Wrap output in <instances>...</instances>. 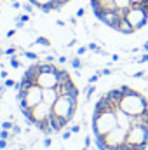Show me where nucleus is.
Segmentation results:
<instances>
[{
	"instance_id": "1",
	"label": "nucleus",
	"mask_w": 148,
	"mask_h": 150,
	"mask_svg": "<svg viewBox=\"0 0 148 150\" xmlns=\"http://www.w3.org/2000/svg\"><path fill=\"white\" fill-rule=\"evenodd\" d=\"M122 89V100H120V110H124L125 113L136 117V115H143L145 110L148 108V100L141 94L138 93L136 89L122 84L120 86Z\"/></svg>"
},
{
	"instance_id": "2",
	"label": "nucleus",
	"mask_w": 148,
	"mask_h": 150,
	"mask_svg": "<svg viewBox=\"0 0 148 150\" xmlns=\"http://www.w3.org/2000/svg\"><path fill=\"white\" fill-rule=\"evenodd\" d=\"M117 110H105V112H92L91 127L94 136H105L110 131H113L117 124Z\"/></svg>"
},
{
	"instance_id": "3",
	"label": "nucleus",
	"mask_w": 148,
	"mask_h": 150,
	"mask_svg": "<svg viewBox=\"0 0 148 150\" xmlns=\"http://www.w3.org/2000/svg\"><path fill=\"white\" fill-rule=\"evenodd\" d=\"M78 108V98H72V96H59L56 100V103L52 105V113L65 124L68 126L73 120L75 113Z\"/></svg>"
},
{
	"instance_id": "4",
	"label": "nucleus",
	"mask_w": 148,
	"mask_h": 150,
	"mask_svg": "<svg viewBox=\"0 0 148 150\" xmlns=\"http://www.w3.org/2000/svg\"><path fill=\"white\" fill-rule=\"evenodd\" d=\"M124 18L134 26V30H141L148 25V5L147 4H131L124 11Z\"/></svg>"
},
{
	"instance_id": "5",
	"label": "nucleus",
	"mask_w": 148,
	"mask_h": 150,
	"mask_svg": "<svg viewBox=\"0 0 148 150\" xmlns=\"http://www.w3.org/2000/svg\"><path fill=\"white\" fill-rule=\"evenodd\" d=\"M18 107L21 108H33L38 103H42V87L38 84H33L28 91H18L16 94Z\"/></svg>"
},
{
	"instance_id": "6",
	"label": "nucleus",
	"mask_w": 148,
	"mask_h": 150,
	"mask_svg": "<svg viewBox=\"0 0 148 150\" xmlns=\"http://www.w3.org/2000/svg\"><path fill=\"white\" fill-rule=\"evenodd\" d=\"M125 142L140 150H147L148 147V126L143 124H132V127L127 131Z\"/></svg>"
},
{
	"instance_id": "7",
	"label": "nucleus",
	"mask_w": 148,
	"mask_h": 150,
	"mask_svg": "<svg viewBox=\"0 0 148 150\" xmlns=\"http://www.w3.org/2000/svg\"><path fill=\"white\" fill-rule=\"evenodd\" d=\"M96 18L99 19V23H103L105 26H108V28H111V30L117 32L120 21L124 19V11H122V9H113V11H106V12L98 14Z\"/></svg>"
},
{
	"instance_id": "8",
	"label": "nucleus",
	"mask_w": 148,
	"mask_h": 150,
	"mask_svg": "<svg viewBox=\"0 0 148 150\" xmlns=\"http://www.w3.org/2000/svg\"><path fill=\"white\" fill-rule=\"evenodd\" d=\"M125 136H127V131L122 129V127H115L113 131H110L108 134H105V143H106V149L108 147H120L124 142H125Z\"/></svg>"
},
{
	"instance_id": "9",
	"label": "nucleus",
	"mask_w": 148,
	"mask_h": 150,
	"mask_svg": "<svg viewBox=\"0 0 148 150\" xmlns=\"http://www.w3.org/2000/svg\"><path fill=\"white\" fill-rule=\"evenodd\" d=\"M32 112H33V126L37 127L40 122H44V120H47L49 117H51V113H52V107H49L47 103H38L37 107H33L32 108Z\"/></svg>"
},
{
	"instance_id": "10",
	"label": "nucleus",
	"mask_w": 148,
	"mask_h": 150,
	"mask_svg": "<svg viewBox=\"0 0 148 150\" xmlns=\"http://www.w3.org/2000/svg\"><path fill=\"white\" fill-rule=\"evenodd\" d=\"M56 91H58L59 96H72V98H78V96H80V91H78L77 84L73 82V79L58 84V86H56Z\"/></svg>"
},
{
	"instance_id": "11",
	"label": "nucleus",
	"mask_w": 148,
	"mask_h": 150,
	"mask_svg": "<svg viewBox=\"0 0 148 150\" xmlns=\"http://www.w3.org/2000/svg\"><path fill=\"white\" fill-rule=\"evenodd\" d=\"M59 68V67H58ZM58 72V70H56ZM56 72H40L37 77V84L42 89H47V87H56L58 86V74Z\"/></svg>"
},
{
	"instance_id": "12",
	"label": "nucleus",
	"mask_w": 148,
	"mask_h": 150,
	"mask_svg": "<svg viewBox=\"0 0 148 150\" xmlns=\"http://www.w3.org/2000/svg\"><path fill=\"white\" fill-rule=\"evenodd\" d=\"M105 98L108 100L110 107L113 110H118L120 108V100H122V89L120 87H113L108 93H105Z\"/></svg>"
},
{
	"instance_id": "13",
	"label": "nucleus",
	"mask_w": 148,
	"mask_h": 150,
	"mask_svg": "<svg viewBox=\"0 0 148 150\" xmlns=\"http://www.w3.org/2000/svg\"><path fill=\"white\" fill-rule=\"evenodd\" d=\"M117 124H118V127H122V129H125V131H129L131 127H132V124H134V120H132V115H129V113H125L124 110H117Z\"/></svg>"
},
{
	"instance_id": "14",
	"label": "nucleus",
	"mask_w": 148,
	"mask_h": 150,
	"mask_svg": "<svg viewBox=\"0 0 148 150\" xmlns=\"http://www.w3.org/2000/svg\"><path fill=\"white\" fill-rule=\"evenodd\" d=\"M58 98H59V94H58L56 87L42 89V101H44V103H47L49 107H52V105L56 103V100H58Z\"/></svg>"
},
{
	"instance_id": "15",
	"label": "nucleus",
	"mask_w": 148,
	"mask_h": 150,
	"mask_svg": "<svg viewBox=\"0 0 148 150\" xmlns=\"http://www.w3.org/2000/svg\"><path fill=\"white\" fill-rule=\"evenodd\" d=\"M117 32L120 33V35H134L136 33V30H134V26L124 18L122 21H120V25H118V28H117Z\"/></svg>"
},
{
	"instance_id": "16",
	"label": "nucleus",
	"mask_w": 148,
	"mask_h": 150,
	"mask_svg": "<svg viewBox=\"0 0 148 150\" xmlns=\"http://www.w3.org/2000/svg\"><path fill=\"white\" fill-rule=\"evenodd\" d=\"M105 110H113L110 107V103H108V100L105 98V94L96 101V105H94V110L92 112H105Z\"/></svg>"
},
{
	"instance_id": "17",
	"label": "nucleus",
	"mask_w": 148,
	"mask_h": 150,
	"mask_svg": "<svg viewBox=\"0 0 148 150\" xmlns=\"http://www.w3.org/2000/svg\"><path fill=\"white\" fill-rule=\"evenodd\" d=\"M28 2H30L35 9H38V11H44V9H45L49 4H52L54 0H28Z\"/></svg>"
},
{
	"instance_id": "18",
	"label": "nucleus",
	"mask_w": 148,
	"mask_h": 150,
	"mask_svg": "<svg viewBox=\"0 0 148 150\" xmlns=\"http://www.w3.org/2000/svg\"><path fill=\"white\" fill-rule=\"evenodd\" d=\"M56 74H58V84H61V82H66V80H70V79H72V75L68 74L65 68H61V67L58 68V72H56Z\"/></svg>"
},
{
	"instance_id": "19",
	"label": "nucleus",
	"mask_w": 148,
	"mask_h": 150,
	"mask_svg": "<svg viewBox=\"0 0 148 150\" xmlns=\"http://www.w3.org/2000/svg\"><path fill=\"white\" fill-rule=\"evenodd\" d=\"M19 56H25V58L30 59V61H38V54L37 52H32V51H21Z\"/></svg>"
},
{
	"instance_id": "20",
	"label": "nucleus",
	"mask_w": 148,
	"mask_h": 150,
	"mask_svg": "<svg viewBox=\"0 0 148 150\" xmlns=\"http://www.w3.org/2000/svg\"><path fill=\"white\" fill-rule=\"evenodd\" d=\"M35 44L37 45H42V47H51V40L47 37H44V35H40V37L35 38Z\"/></svg>"
},
{
	"instance_id": "21",
	"label": "nucleus",
	"mask_w": 148,
	"mask_h": 150,
	"mask_svg": "<svg viewBox=\"0 0 148 150\" xmlns=\"http://www.w3.org/2000/svg\"><path fill=\"white\" fill-rule=\"evenodd\" d=\"M9 63H11V67H12L14 70H18V68H21V61H19V54H14V56H11V59H9Z\"/></svg>"
},
{
	"instance_id": "22",
	"label": "nucleus",
	"mask_w": 148,
	"mask_h": 150,
	"mask_svg": "<svg viewBox=\"0 0 148 150\" xmlns=\"http://www.w3.org/2000/svg\"><path fill=\"white\" fill-rule=\"evenodd\" d=\"M70 65H72V68H75V70H80V68L84 67V63H82V59H80L78 56H75V58L70 59Z\"/></svg>"
},
{
	"instance_id": "23",
	"label": "nucleus",
	"mask_w": 148,
	"mask_h": 150,
	"mask_svg": "<svg viewBox=\"0 0 148 150\" xmlns=\"http://www.w3.org/2000/svg\"><path fill=\"white\" fill-rule=\"evenodd\" d=\"M113 2H115L117 9H122V11H125L127 7H131V0H113Z\"/></svg>"
},
{
	"instance_id": "24",
	"label": "nucleus",
	"mask_w": 148,
	"mask_h": 150,
	"mask_svg": "<svg viewBox=\"0 0 148 150\" xmlns=\"http://www.w3.org/2000/svg\"><path fill=\"white\" fill-rule=\"evenodd\" d=\"M96 93V86L94 84H89L87 86V89H85V96H87V100H91V96Z\"/></svg>"
},
{
	"instance_id": "25",
	"label": "nucleus",
	"mask_w": 148,
	"mask_h": 150,
	"mask_svg": "<svg viewBox=\"0 0 148 150\" xmlns=\"http://www.w3.org/2000/svg\"><path fill=\"white\" fill-rule=\"evenodd\" d=\"M12 136H14L12 131H7V129H2V131H0V138H2V140H7V142H9Z\"/></svg>"
},
{
	"instance_id": "26",
	"label": "nucleus",
	"mask_w": 148,
	"mask_h": 150,
	"mask_svg": "<svg viewBox=\"0 0 148 150\" xmlns=\"http://www.w3.org/2000/svg\"><path fill=\"white\" fill-rule=\"evenodd\" d=\"M21 9H25V12H26V14H32V12L35 11V7H33V5H32L30 2H26V4H23V7H21Z\"/></svg>"
},
{
	"instance_id": "27",
	"label": "nucleus",
	"mask_w": 148,
	"mask_h": 150,
	"mask_svg": "<svg viewBox=\"0 0 148 150\" xmlns=\"http://www.w3.org/2000/svg\"><path fill=\"white\" fill-rule=\"evenodd\" d=\"M16 51H18V49H16L14 45H11V47H7V49H4V54L11 58V56H14V54H16Z\"/></svg>"
},
{
	"instance_id": "28",
	"label": "nucleus",
	"mask_w": 148,
	"mask_h": 150,
	"mask_svg": "<svg viewBox=\"0 0 148 150\" xmlns=\"http://www.w3.org/2000/svg\"><path fill=\"white\" fill-rule=\"evenodd\" d=\"M12 126H14V122H12V120H4V122H2V129L11 131V129H12Z\"/></svg>"
},
{
	"instance_id": "29",
	"label": "nucleus",
	"mask_w": 148,
	"mask_h": 150,
	"mask_svg": "<svg viewBox=\"0 0 148 150\" xmlns=\"http://www.w3.org/2000/svg\"><path fill=\"white\" fill-rule=\"evenodd\" d=\"M118 150H140V149H136V147H132V145H129L127 142H124L120 147H118Z\"/></svg>"
},
{
	"instance_id": "30",
	"label": "nucleus",
	"mask_w": 148,
	"mask_h": 150,
	"mask_svg": "<svg viewBox=\"0 0 148 150\" xmlns=\"http://www.w3.org/2000/svg\"><path fill=\"white\" fill-rule=\"evenodd\" d=\"M4 86H5V87H14V86H16V80H12V79L7 77V79H4Z\"/></svg>"
},
{
	"instance_id": "31",
	"label": "nucleus",
	"mask_w": 148,
	"mask_h": 150,
	"mask_svg": "<svg viewBox=\"0 0 148 150\" xmlns=\"http://www.w3.org/2000/svg\"><path fill=\"white\" fill-rule=\"evenodd\" d=\"M87 51H89V49H87V45H80V47L77 49V56H84Z\"/></svg>"
},
{
	"instance_id": "32",
	"label": "nucleus",
	"mask_w": 148,
	"mask_h": 150,
	"mask_svg": "<svg viewBox=\"0 0 148 150\" xmlns=\"http://www.w3.org/2000/svg\"><path fill=\"white\" fill-rule=\"evenodd\" d=\"M80 129H82V124H73V126L70 127V131H72L73 134H78V133H80Z\"/></svg>"
},
{
	"instance_id": "33",
	"label": "nucleus",
	"mask_w": 148,
	"mask_h": 150,
	"mask_svg": "<svg viewBox=\"0 0 148 150\" xmlns=\"http://www.w3.org/2000/svg\"><path fill=\"white\" fill-rule=\"evenodd\" d=\"M18 19H19L21 23H28V21H30V14H26V12H25V14L18 16Z\"/></svg>"
},
{
	"instance_id": "34",
	"label": "nucleus",
	"mask_w": 148,
	"mask_h": 150,
	"mask_svg": "<svg viewBox=\"0 0 148 150\" xmlns=\"http://www.w3.org/2000/svg\"><path fill=\"white\" fill-rule=\"evenodd\" d=\"M99 77H101L99 74H94V75H91V77H89V84H96V82L99 80Z\"/></svg>"
},
{
	"instance_id": "35",
	"label": "nucleus",
	"mask_w": 148,
	"mask_h": 150,
	"mask_svg": "<svg viewBox=\"0 0 148 150\" xmlns=\"http://www.w3.org/2000/svg\"><path fill=\"white\" fill-rule=\"evenodd\" d=\"M72 134H73V133L68 129V131H63V133H61V138H63V140H70V138H72Z\"/></svg>"
},
{
	"instance_id": "36",
	"label": "nucleus",
	"mask_w": 148,
	"mask_h": 150,
	"mask_svg": "<svg viewBox=\"0 0 148 150\" xmlns=\"http://www.w3.org/2000/svg\"><path fill=\"white\" fill-rule=\"evenodd\" d=\"M98 74L99 75H111L113 74V70H111V68H103V70H99Z\"/></svg>"
},
{
	"instance_id": "37",
	"label": "nucleus",
	"mask_w": 148,
	"mask_h": 150,
	"mask_svg": "<svg viewBox=\"0 0 148 150\" xmlns=\"http://www.w3.org/2000/svg\"><path fill=\"white\" fill-rule=\"evenodd\" d=\"M11 131H12V134H21V127H19V126H18V124H14V126H12V129H11Z\"/></svg>"
},
{
	"instance_id": "38",
	"label": "nucleus",
	"mask_w": 148,
	"mask_h": 150,
	"mask_svg": "<svg viewBox=\"0 0 148 150\" xmlns=\"http://www.w3.org/2000/svg\"><path fill=\"white\" fill-rule=\"evenodd\" d=\"M51 145H52V140H51V136H45V138H44V147H47V149H49Z\"/></svg>"
},
{
	"instance_id": "39",
	"label": "nucleus",
	"mask_w": 148,
	"mask_h": 150,
	"mask_svg": "<svg viewBox=\"0 0 148 150\" xmlns=\"http://www.w3.org/2000/svg\"><path fill=\"white\" fill-rule=\"evenodd\" d=\"M145 72H143V70H140V72H136V74H132V79H143V77H145Z\"/></svg>"
},
{
	"instance_id": "40",
	"label": "nucleus",
	"mask_w": 148,
	"mask_h": 150,
	"mask_svg": "<svg viewBox=\"0 0 148 150\" xmlns=\"http://www.w3.org/2000/svg\"><path fill=\"white\" fill-rule=\"evenodd\" d=\"M91 147V136H85V140H84V150H87Z\"/></svg>"
},
{
	"instance_id": "41",
	"label": "nucleus",
	"mask_w": 148,
	"mask_h": 150,
	"mask_svg": "<svg viewBox=\"0 0 148 150\" xmlns=\"http://www.w3.org/2000/svg\"><path fill=\"white\" fill-rule=\"evenodd\" d=\"M16 33H18V28H12V30H9V32H7V38H12Z\"/></svg>"
},
{
	"instance_id": "42",
	"label": "nucleus",
	"mask_w": 148,
	"mask_h": 150,
	"mask_svg": "<svg viewBox=\"0 0 148 150\" xmlns=\"http://www.w3.org/2000/svg\"><path fill=\"white\" fill-rule=\"evenodd\" d=\"M84 16H85V9H84V7H80V9L77 11V18H84Z\"/></svg>"
},
{
	"instance_id": "43",
	"label": "nucleus",
	"mask_w": 148,
	"mask_h": 150,
	"mask_svg": "<svg viewBox=\"0 0 148 150\" xmlns=\"http://www.w3.org/2000/svg\"><path fill=\"white\" fill-rule=\"evenodd\" d=\"M58 63H59V65H65V63H68V58H66V56H59V58H58Z\"/></svg>"
},
{
	"instance_id": "44",
	"label": "nucleus",
	"mask_w": 148,
	"mask_h": 150,
	"mask_svg": "<svg viewBox=\"0 0 148 150\" xmlns=\"http://www.w3.org/2000/svg\"><path fill=\"white\" fill-rule=\"evenodd\" d=\"M138 63H148V52H145V54L138 59Z\"/></svg>"
},
{
	"instance_id": "45",
	"label": "nucleus",
	"mask_w": 148,
	"mask_h": 150,
	"mask_svg": "<svg viewBox=\"0 0 148 150\" xmlns=\"http://www.w3.org/2000/svg\"><path fill=\"white\" fill-rule=\"evenodd\" d=\"M4 149H7V140H2L0 138V150H4Z\"/></svg>"
},
{
	"instance_id": "46",
	"label": "nucleus",
	"mask_w": 148,
	"mask_h": 150,
	"mask_svg": "<svg viewBox=\"0 0 148 150\" xmlns=\"http://www.w3.org/2000/svg\"><path fill=\"white\" fill-rule=\"evenodd\" d=\"M23 26H25V23H21V21H19V19L16 18V28L19 30V28H23Z\"/></svg>"
},
{
	"instance_id": "47",
	"label": "nucleus",
	"mask_w": 148,
	"mask_h": 150,
	"mask_svg": "<svg viewBox=\"0 0 148 150\" xmlns=\"http://www.w3.org/2000/svg\"><path fill=\"white\" fill-rule=\"evenodd\" d=\"M56 2H58V4H59L61 7H65V5H66L68 2H72V0H56Z\"/></svg>"
},
{
	"instance_id": "48",
	"label": "nucleus",
	"mask_w": 148,
	"mask_h": 150,
	"mask_svg": "<svg viewBox=\"0 0 148 150\" xmlns=\"http://www.w3.org/2000/svg\"><path fill=\"white\" fill-rule=\"evenodd\" d=\"M131 4H147L148 5V0H131Z\"/></svg>"
},
{
	"instance_id": "49",
	"label": "nucleus",
	"mask_w": 148,
	"mask_h": 150,
	"mask_svg": "<svg viewBox=\"0 0 148 150\" xmlns=\"http://www.w3.org/2000/svg\"><path fill=\"white\" fill-rule=\"evenodd\" d=\"M12 7H14V9H19V7H23V5H21L18 0H16V2H12Z\"/></svg>"
},
{
	"instance_id": "50",
	"label": "nucleus",
	"mask_w": 148,
	"mask_h": 150,
	"mask_svg": "<svg viewBox=\"0 0 148 150\" xmlns=\"http://www.w3.org/2000/svg\"><path fill=\"white\" fill-rule=\"evenodd\" d=\"M56 26H63V28H65V21H63V19H58V21H56Z\"/></svg>"
},
{
	"instance_id": "51",
	"label": "nucleus",
	"mask_w": 148,
	"mask_h": 150,
	"mask_svg": "<svg viewBox=\"0 0 148 150\" xmlns=\"http://www.w3.org/2000/svg\"><path fill=\"white\" fill-rule=\"evenodd\" d=\"M0 79H7V72H5V70L0 72Z\"/></svg>"
},
{
	"instance_id": "52",
	"label": "nucleus",
	"mask_w": 148,
	"mask_h": 150,
	"mask_svg": "<svg viewBox=\"0 0 148 150\" xmlns=\"http://www.w3.org/2000/svg\"><path fill=\"white\" fill-rule=\"evenodd\" d=\"M70 23H72V25H77V16H72V18H70Z\"/></svg>"
},
{
	"instance_id": "53",
	"label": "nucleus",
	"mask_w": 148,
	"mask_h": 150,
	"mask_svg": "<svg viewBox=\"0 0 148 150\" xmlns=\"http://www.w3.org/2000/svg\"><path fill=\"white\" fill-rule=\"evenodd\" d=\"M5 89H7V87H5L4 84H0V94H4V93H5Z\"/></svg>"
},
{
	"instance_id": "54",
	"label": "nucleus",
	"mask_w": 148,
	"mask_h": 150,
	"mask_svg": "<svg viewBox=\"0 0 148 150\" xmlns=\"http://www.w3.org/2000/svg\"><path fill=\"white\" fill-rule=\"evenodd\" d=\"M141 49H143L145 52H148V40H147V42H145V44H143V47H141Z\"/></svg>"
},
{
	"instance_id": "55",
	"label": "nucleus",
	"mask_w": 148,
	"mask_h": 150,
	"mask_svg": "<svg viewBox=\"0 0 148 150\" xmlns=\"http://www.w3.org/2000/svg\"><path fill=\"white\" fill-rule=\"evenodd\" d=\"M111 59L113 61H118V54H111Z\"/></svg>"
},
{
	"instance_id": "56",
	"label": "nucleus",
	"mask_w": 148,
	"mask_h": 150,
	"mask_svg": "<svg viewBox=\"0 0 148 150\" xmlns=\"http://www.w3.org/2000/svg\"><path fill=\"white\" fill-rule=\"evenodd\" d=\"M0 54H4V49H2V45H0Z\"/></svg>"
},
{
	"instance_id": "57",
	"label": "nucleus",
	"mask_w": 148,
	"mask_h": 150,
	"mask_svg": "<svg viewBox=\"0 0 148 150\" xmlns=\"http://www.w3.org/2000/svg\"><path fill=\"white\" fill-rule=\"evenodd\" d=\"M0 59H2V54H0Z\"/></svg>"
},
{
	"instance_id": "58",
	"label": "nucleus",
	"mask_w": 148,
	"mask_h": 150,
	"mask_svg": "<svg viewBox=\"0 0 148 150\" xmlns=\"http://www.w3.org/2000/svg\"><path fill=\"white\" fill-rule=\"evenodd\" d=\"M11 2H16V0H11Z\"/></svg>"
},
{
	"instance_id": "59",
	"label": "nucleus",
	"mask_w": 148,
	"mask_h": 150,
	"mask_svg": "<svg viewBox=\"0 0 148 150\" xmlns=\"http://www.w3.org/2000/svg\"><path fill=\"white\" fill-rule=\"evenodd\" d=\"M61 150H65V149H61Z\"/></svg>"
},
{
	"instance_id": "60",
	"label": "nucleus",
	"mask_w": 148,
	"mask_h": 150,
	"mask_svg": "<svg viewBox=\"0 0 148 150\" xmlns=\"http://www.w3.org/2000/svg\"><path fill=\"white\" fill-rule=\"evenodd\" d=\"M0 2H2V0H0Z\"/></svg>"
}]
</instances>
